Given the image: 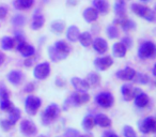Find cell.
I'll return each mask as SVG.
<instances>
[{
	"label": "cell",
	"mask_w": 156,
	"mask_h": 137,
	"mask_svg": "<svg viewBox=\"0 0 156 137\" xmlns=\"http://www.w3.org/2000/svg\"><path fill=\"white\" fill-rule=\"evenodd\" d=\"M69 52H71V48H69V44L63 40L57 41L54 45L48 47V56H49L50 60L54 62H58V61L66 59Z\"/></svg>",
	"instance_id": "6da1fadb"
},
{
	"label": "cell",
	"mask_w": 156,
	"mask_h": 137,
	"mask_svg": "<svg viewBox=\"0 0 156 137\" xmlns=\"http://www.w3.org/2000/svg\"><path fill=\"white\" fill-rule=\"evenodd\" d=\"M90 101V94L88 91H75L63 103V109L67 110L69 107H79L87 104Z\"/></svg>",
	"instance_id": "7a4b0ae2"
},
{
	"label": "cell",
	"mask_w": 156,
	"mask_h": 137,
	"mask_svg": "<svg viewBox=\"0 0 156 137\" xmlns=\"http://www.w3.org/2000/svg\"><path fill=\"white\" fill-rule=\"evenodd\" d=\"M61 108L59 107L58 104L56 103H51L49 104L45 109L43 110L41 115V121L43 125H49L54 121H56L58 119V117L60 116Z\"/></svg>",
	"instance_id": "3957f363"
},
{
	"label": "cell",
	"mask_w": 156,
	"mask_h": 137,
	"mask_svg": "<svg viewBox=\"0 0 156 137\" xmlns=\"http://www.w3.org/2000/svg\"><path fill=\"white\" fill-rule=\"evenodd\" d=\"M25 110L29 116H35L42 106V100L37 96L28 94L25 99Z\"/></svg>",
	"instance_id": "277c9868"
},
{
	"label": "cell",
	"mask_w": 156,
	"mask_h": 137,
	"mask_svg": "<svg viewBox=\"0 0 156 137\" xmlns=\"http://www.w3.org/2000/svg\"><path fill=\"white\" fill-rule=\"evenodd\" d=\"M94 102L101 108L108 109L110 107H112L113 104H115V96H113V94L111 92L103 91L96 94L95 98H94Z\"/></svg>",
	"instance_id": "5b68a950"
},
{
	"label": "cell",
	"mask_w": 156,
	"mask_h": 137,
	"mask_svg": "<svg viewBox=\"0 0 156 137\" xmlns=\"http://www.w3.org/2000/svg\"><path fill=\"white\" fill-rule=\"evenodd\" d=\"M138 128L142 134H154L156 133V119L153 116H147L138 123Z\"/></svg>",
	"instance_id": "8992f818"
},
{
	"label": "cell",
	"mask_w": 156,
	"mask_h": 137,
	"mask_svg": "<svg viewBox=\"0 0 156 137\" xmlns=\"http://www.w3.org/2000/svg\"><path fill=\"white\" fill-rule=\"evenodd\" d=\"M132 10L136 15L144 18L145 20L154 22V20H155V14H154V11L147 7H144V5H139V3H133Z\"/></svg>",
	"instance_id": "52a82bcc"
},
{
	"label": "cell",
	"mask_w": 156,
	"mask_h": 137,
	"mask_svg": "<svg viewBox=\"0 0 156 137\" xmlns=\"http://www.w3.org/2000/svg\"><path fill=\"white\" fill-rule=\"evenodd\" d=\"M134 104L137 108H147L150 104V96L145 92H143L140 88L134 87Z\"/></svg>",
	"instance_id": "ba28073f"
},
{
	"label": "cell",
	"mask_w": 156,
	"mask_h": 137,
	"mask_svg": "<svg viewBox=\"0 0 156 137\" xmlns=\"http://www.w3.org/2000/svg\"><path fill=\"white\" fill-rule=\"evenodd\" d=\"M156 52V46L152 41L143 42L138 48V57L142 60L154 57Z\"/></svg>",
	"instance_id": "9c48e42d"
},
{
	"label": "cell",
	"mask_w": 156,
	"mask_h": 137,
	"mask_svg": "<svg viewBox=\"0 0 156 137\" xmlns=\"http://www.w3.org/2000/svg\"><path fill=\"white\" fill-rule=\"evenodd\" d=\"M50 74V64L48 62L39 63L33 69V77L37 81H44Z\"/></svg>",
	"instance_id": "30bf717a"
},
{
	"label": "cell",
	"mask_w": 156,
	"mask_h": 137,
	"mask_svg": "<svg viewBox=\"0 0 156 137\" xmlns=\"http://www.w3.org/2000/svg\"><path fill=\"white\" fill-rule=\"evenodd\" d=\"M20 131L23 135L27 137L34 136L37 133V128L34 124V122H32L31 120L24 119L20 124Z\"/></svg>",
	"instance_id": "8fae6325"
},
{
	"label": "cell",
	"mask_w": 156,
	"mask_h": 137,
	"mask_svg": "<svg viewBox=\"0 0 156 137\" xmlns=\"http://www.w3.org/2000/svg\"><path fill=\"white\" fill-rule=\"evenodd\" d=\"M14 47H16V50L20 52V54L22 55L25 58H28V57H32L35 54V49L32 45L27 43L26 40H23V41L15 43Z\"/></svg>",
	"instance_id": "7c38bea8"
},
{
	"label": "cell",
	"mask_w": 156,
	"mask_h": 137,
	"mask_svg": "<svg viewBox=\"0 0 156 137\" xmlns=\"http://www.w3.org/2000/svg\"><path fill=\"white\" fill-rule=\"evenodd\" d=\"M113 64V59L111 56L98 57L94 60V67L98 71H106Z\"/></svg>",
	"instance_id": "4fadbf2b"
},
{
	"label": "cell",
	"mask_w": 156,
	"mask_h": 137,
	"mask_svg": "<svg viewBox=\"0 0 156 137\" xmlns=\"http://www.w3.org/2000/svg\"><path fill=\"white\" fill-rule=\"evenodd\" d=\"M135 75H136V71L130 67H126L124 69H122V70H119L115 73L117 78L124 81H132L134 79Z\"/></svg>",
	"instance_id": "5bb4252c"
},
{
	"label": "cell",
	"mask_w": 156,
	"mask_h": 137,
	"mask_svg": "<svg viewBox=\"0 0 156 137\" xmlns=\"http://www.w3.org/2000/svg\"><path fill=\"white\" fill-rule=\"evenodd\" d=\"M91 45L93 46V49L100 55L105 54L108 50V43L103 38H96L95 40H93Z\"/></svg>",
	"instance_id": "9a60e30c"
},
{
	"label": "cell",
	"mask_w": 156,
	"mask_h": 137,
	"mask_svg": "<svg viewBox=\"0 0 156 137\" xmlns=\"http://www.w3.org/2000/svg\"><path fill=\"white\" fill-rule=\"evenodd\" d=\"M94 122H95V125L103 128H109L112 125L111 119L105 114H98L94 116Z\"/></svg>",
	"instance_id": "2e32d148"
},
{
	"label": "cell",
	"mask_w": 156,
	"mask_h": 137,
	"mask_svg": "<svg viewBox=\"0 0 156 137\" xmlns=\"http://www.w3.org/2000/svg\"><path fill=\"white\" fill-rule=\"evenodd\" d=\"M71 84L75 89V91H88L90 89L86 79H83L80 77H73L71 79Z\"/></svg>",
	"instance_id": "e0dca14e"
},
{
	"label": "cell",
	"mask_w": 156,
	"mask_h": 137,
	"mask_svg": "<svg viewBox=\"0 0 156 137\" xmlns=\"http://www.w3.org/2000/svg\"><path fill=\"white\" fill-rule=\"evenodd\" d=\"M7 78L10 84H12V85H14V86H18L22 84L23 79H24V75H23V73L20 72V71L13 70L8 73Z\"/></svg>",
	"instance_id": "ac0fdd59"
},
{
	"label": "cell",
	"mask_w": 156,
	"mask_h": 137,
	"mask_svg": "<svg viewBox=\"0 0 156 137\" xmlns=\"http://www.w3.org/2000/svg\"><path fill=\"white\" fill-rule=\"evenodd\" d=\"M115 24H118L119 26H121V28L124 31L134 30L136 28V24L133 20H127L126 17H117V20H115Z\"/></svg>",
	"instance_id": "d6986e66"
},
{
	"label": "cell",
	"mask_w": 156,
	"mask_h": 137,
	"mask_svg": "<svg viewBox=\"0 0 156 137\" xmlns=\"http://www.w3.org/2000/svg\"><path fill=\"white\" fill-rule=\"evenodd\" d=\"M121 94L125 102H129L134 98V87L129 84H124L121 86Z\"/></svg>",
	"instance_id": "ffe728a7"
},
{
	"label": "cell",
	"mask_w": 156,
	"mask_h": 137,
	"mask_svg": "<svg viewBox=\"0 0 156 137\" xmlns=\"http://www.w3.org/2000/svg\"><path fill=\"white\" fill-rule=\"evenodd\" d=\"M126 52H127V48L121 43V42H117L113 44L112 46V55L115 58H123L125 57Z\"/></svg>",
	"instance_id": "44dd1931"
},
{
	"label": "cell",
	"mask_w": 156,
	"mask_h": 137,
	"mask_svg": "<svg viewBox=\"0 0 156 137\" xmlns=\"http://www.w3.org/2000/svg\"><path fill=\"white\" fill-rule=\"evenodd\" d=\"M95 122H94V116L93 115H87L83 117L81 121V128L87 132H91L95 128Z\"/></svg>",
	"instance_id": "7402d4cb"
},
{
	"label": "cell",
	"mask_w": 156,
	"mask_h": 137,
	"mask_svg": "<svg viewBox=\"0 0 156 137\" xmlns=\"http://www.w3.org/2000/svg\"><path fill=\"white\" fill-rule=\"evenodd\" d=\"M86 81L88 83L90 88H96L101 84V76L95 72H90L86 77Z\"/></svg>",
	"instance_id": "603a6c76"
},
{
	"label": "cell",
	"mask_w": 156,
	"mask_h": 137,
	"mask_svg": "<svg viewBox=\"0 0 156 137\" xmlns=\"http://www.w3.org/2000/svg\"><path fill=\"white\" fill-rule=\"evenodd\" d=\"M92 3H93L94 9H95L98 12H100V13L106 14L107 12H108L109 5H108V1H107V0H93Z\"/></svg>",
	"instance_id": "cb8c5ba5"
},
{
	"label": "cell",
	"mask_w": 156,
	"mask_h": 137,
	"mask_svg": "<svg viewBox=\"0 0 156 137\" xmlns=\"http://www.w3.org/2000/svg\"><path fill=\"white\" fill-rule=\"evenodd\" d=\"M80 35V31L76 26H69L66 30V39L69 42H77Z\"/></svg>",
	"instance_id": "d4e9b609"
},
{
	"label": "cell",
	"mask_w": 156,
	"mask_h": 137,
	"mask_svg": "<svg viewBox=\"0 0 156 137\" xmlns=\"http://www.w3.org/2000/svg\"><path fill=\"white\" fill-rule=\"evenodd\" d=\"M83 18H85L86 22L88 23H93L98 20V12L96 11L94 8H88L83 11Z\"/></svg>",
	"instance_id": "484cf974"
},
{
	"label": "cell",
	"mask_w": 156,
	"mask_h": 137,
	"mask_svg": "<svg viewBox=\"0 0 156 137\" xmlns=\"http://www.w3.org/2000/svg\"><path fill=\"white\" fill-rule=\"evenodd\" d=\"M44 23H45L44 16L42 15L41 13L35 14V15L33 16L32 23H31V28H32L33 30H40V29L44 26Z\"/></svg>",
	"instance_id": "4316f807"
},
{
	"label": "cell",
	"mask_w": 156,
	"mask_h": 137,
	"mask_svg": "<svg viewBox=\"0 0 156 137\" xmlns=\"http://www.w3.org/2000/svg\"><path fill=\"white\" fill-rule=\"evenodd\" d=\"M78 41H79L81 46H83V47H89V46H91L92 42H93V39H92L91 33L86 31V32L80 33Z\"/></svg>",
	"instance_id": "83f0119b"
},
{
	"label": "cell",
	"mask_w": 156,
	"mask_h": 137,
	"mask_svg": "<svg viewBox=\"0 0 156 137\" xmlns=\"http://www.w3.org/2000/svg\"><path fill=\"white\" fill-rule=\"evenodd\" d=\"M34 3V0H15L14 5L17 10H28Z\"/></svg>",
	"instance_id": "f1b7e54d"
},
{
	"label": "cell",
	"mask_w": 156,
	"mask_h": 137,
	"mask_svg": "<svg viewBox=\"0 0 156 137\" xmlns=\"http://www.w3.org/2000/svg\"><path fill=\"white\" fill-rule=\"evenodd\" d=\"M115 12L117 14V17H126L124 0H117V2L115 3Z\"/></svg>",
	"instance_id": "f546056e"
},
{
	"label": "cell",
	"mask_w": 156,
	"mask_h": 137,
	"mask_svg": "<svg viewBox=\"0 0 156 137\" xmlns=\"http://www.w3.org/2000/svg\"><path fill=\"white\" fill-rule=\"evenodd\" d=\"M64 28H65V23L62 22V20H55L50 25V30L54 33H56V34L62 33Z\"/></svg>",
	"instance_id": "4dcf8cb0"
},
{
	"label": "cell",
	"mask_w": 156,
	"mask_h": 137,
	"mask_svg": "<svg viewBox=\"0 0 156 137\" xmlns=\"http://www.w3.org/2000/svg\"><path fill=\"white\" fill-rule=\"evenodd\" d=\"M14 108L13 102L10 99H5V100H0V110L3 113H10L12 109Z\"/></svg>",
	"instance_id": "1f68e13d"
},
{
	"label": "cell",
	"mask_w": 156,
	"mask_h": 137,
	"mask_svg": "<svg viewBox=\"0 0 156 137\" xmlns=\"http://www.w3.org/2000/svg\"><path fill=\"white\" fill-rule=\"evenodd\" d=\"M8 114H9L8 119H10L13 123H15V124L17 123L18 120H20V117H22V111H20V109L17 108V107H15V106H14V108Z\"/></svg>",
	"instance_id": "d6a6232c"
},
{
	"label": "cell",
	"mask_w": 156,
	"mask_h": 137,
	"mask_svg": "<svg viewBox=\"0 0 156 137\" xmlns=\"http://www.w3.org/2000/svg\"><path fill=\"white\" fill-rule=\"evenodd\" d=\"M1 48L3 50H11L14 48V40L11 37H3L1 40Z\"/></svg>",
	"instance_id": "836d02e7"
},
{
	"label": "cell",
	"mask_w": 156,
	"mask_h": 137,
	"mask_svg": "<svg viewBox=\"0 0 156 137\" xmlns=\"http://www.w3.org/2000/svg\"><path fill=\"white\" fill-rule=\"evenodd\" d=\"M133 81L137 84H141V85H147V84L150 83V77L147 76V74L144 73H137L136 72V75H135L134 79Z\"/></svg>",
	"instance_id": "e575fe53"
},
{
	"label": "cell",
	"mask_w": 156,
	"mask_h": 137,
	"mask_svg": "<svg viewBox=\"0 0 156 137\" xmlns=\"http://www.w3.org/2000/svg\"><path fill=\"white\" fill-rule=\"evenodd\" d=\"M14 126H15V123H13V122L10 119H8V118L0 120V128H1L3 132H9Z\"/></svg>",
	"instance_id": "d590c367"
},
{
	"label": "cell",
	"mask_w": 156,
	"mask_h": 137,
	"mask_svg": "<svg viewBox=\"0 0 156 137\" xmlns=\"http://www.w3.org/2000/svg\"><path fill=\"white\" fill-rule=\"evenodd\" d=\"M106 33L107 35H108L109 39H117L118 37H119L120 32H119V29L117 28V26L115 25H110V26L107 27L106 29Z\"/></svg>",
	"instance_id": "8d00e7d4"
},
{
	"label": "cell",
	"mask_w": 156,
	"mask_h": 137,
	"mask_svg": "<svg viewBox=\"0 0 156 137\" xmlns=\"http://www.w3.org/2000/svg\"><path fill=\"white\" fill-rule=\"evenodd\" d=\"M122 134H123L124 137H138L136 131L130 125H124L123 128H122Z\"/></svg>",
	"instance_id": "74e56055"
},
{
	"label": "cell",
	"mask_w": 156,
	"mask_h": 137,
	"mask_svg": "<svg viewBox=\"0 0 156 137\" xmlns=\"http://www.w3.org/2000/svg\"><path fill=\"white\" fill-rule=\"evenodd\" d=\"M79 135H80V133H79L78 130H76L74 128H69L65 130L63 137H78Z\"/></svg>",
	"instance_id": "f35d334b"
},
{
	"label": "cell",
	"mask_w": 156,
	"mask_h": 137,
	"mask_svg": "<svg viewBox=\"0 0 156 137\" xmlns=\"http://www.w3.org/2000/svg\"><path fill=\"white\" fill-rule=\"evenodd\" d=\"M25 22H26V18H25L24 15H16V16H14L13 20H12L13 25L14 26H17V27L23 26V25L25 24Z\"/></svg>",
	"instance_id": "ab89813d"
},
{
	"label": "cell",
	"mask_w": 156,
	"mask_h": 137,
	"mask_svg": "<svg viewBox=\"0 0 156 137\" xmlns=\"http://www.w3.org/2000/svg\"><path fill=\"white\" fill-rule=\"evenodd\" d=\"M10 99V92L5 85H0V100Z\"/></svg>",
	"instance_id": "60d3db41"
},
{
	"label": "cell",
	"mask_w": 156,
	"mask_h": 137,
	"mask_svg": "<svg viewBox=\"0 0 156 137\" xmlns=\"http://www.w3.org/2000/svg\"><path fill=\"white\" fill-rule=\"evenodd\" d=\"M35 88L37 87H35L34 83H28V84H26V86L24 87V91L28 94H31L35 91Z\"/></svg>",
	"instance_id": "b9f144b4"
},
{
	"label": "cell",
	"mask_w": 156,
	"mask_h": 137,
	"mask_svg": "<svg viewBox=\"0 0 156 137\" xmlns=\"http://www.w3.org/2000/svg\"><path fill=\"white\" fill-rule=\"evenodd\" d=\"M121 43L123 44L126 48H130V47H132V45H133V40L130 39L129 37H124V38H122Z\"/></svg>",
	"instance_id": "7bdbcfd3"
},
{
	"label": "cell",
	"mask_w": 156,
	"mask_h": 137,
	"mask_svg": "<svg viewBox=\"0 0 156 137\" xmlns=\"http://www.w3.org/2000/svg\"><path fill=\"white\" fill-rule=\"evenodd\" d=\"M7 14H8L7 8L2 7V5H0V20H3V18H5Z\"/></svg>",
	"instance_id": "ee69618b"
},
{
	"label": "cell",
	"mask_w": 156,
	"mask_h": 137,
	"mask_svg": "<svg viewBox=\"0 0 156 137\" xmlns=\"http://www.w3.org/2000/svg\"><path fill=\"white\" fill-rule=\"evenodd\" d=\"M32 57H28V58H26V60H25V62H24L25 67H31V65L33 64V62H34L35 59L32 58Z\"/></svg>",
	"instance_id": "f6af8a7d"
},
{
	"label": "cell",
	"mask_w": 156,
	"mask_h": 137,
	"mask_svg": "<svg viewBox=\"0 0 156 137\" xmlns=\"http://www.w3.org/2000/svg\"><path fill=\"white\" fill-rule=\"evenodd\" d=\"M56 85L58 86L59 88H63L65 86L64 79H62L61 77H57V78H56Z\"/></svg>",
	"instance_id": "bcb514c9"
},
{
	"label": "cell",
	"mask_w": 156,
	"mask_h": 137,
	"mask_svg": "<svg viewBox=\"0 0 156 137\" xmlns=\"http://www.w3.org/2000/svg\"><path fill=\"white\" fill-rule=\"evenodd\" d=\"M103 137H119V136L115 132H112V131H107V132L104 133Z\"/></svg>",
	"instance_id": "7dc6e473"
},
{
	"label": "cell",
	"mask_w": 156,
	"mask_h": 137,
	"mask_svg": "<svg viewBox=\"0 0 156 137\" xmlns=\"http://www.w3.org/2000/svg\"><path fill=\"white\" fill-rule=\"evenodd\" d=\"M5 60V56L2 54V52H0V65H2V64H3Z\"/></svg>",
	"instance_id": "c3c4849f"
},
{
	"label": "cell",
	"mask_w": 156,
	"mask_h": 137,
	"mask_svg": "<svg viewBox=\"0 0 156 137\" xmlns=\"http://www.w3.org/2000/svg\"><path fill=\"white\" fill-rule=\"evenodd\" d=\"M66 3L69 5H76L78 3V0H67Z\"/></svg>",
	"instance_id": "681fc988"
},
{
	"label": "cell",
	"mask_w": 156,
	"mask_h": 137,
	"mask_svg": "<svg viewBox=\"0 0 156 137\" xmlns=\"http://www.w3.org/2000/svg\"><path fill=\"white\" fill-rule=\"evenodd\" d=\"M78 137H93L92 135H90V134H87V135H79Z\"/></svg>",
	"instance_id": "f907efd6"
},
{
	"label": "cell",
	"mask_w": 156,
	"mask_h": 137,
	"mask_svg": "<svg viewBox=\"0 0 156 137\" xmlns=\"http://www.w3.org/2000/svg\"><path fill=\"white\" fill-rule=\"evenodd\" d=\"M141 1H143V2H147V1H150V0H141Z\"/></svg>",
	"instance_id": "816d5d0a"
}]
</instances>
